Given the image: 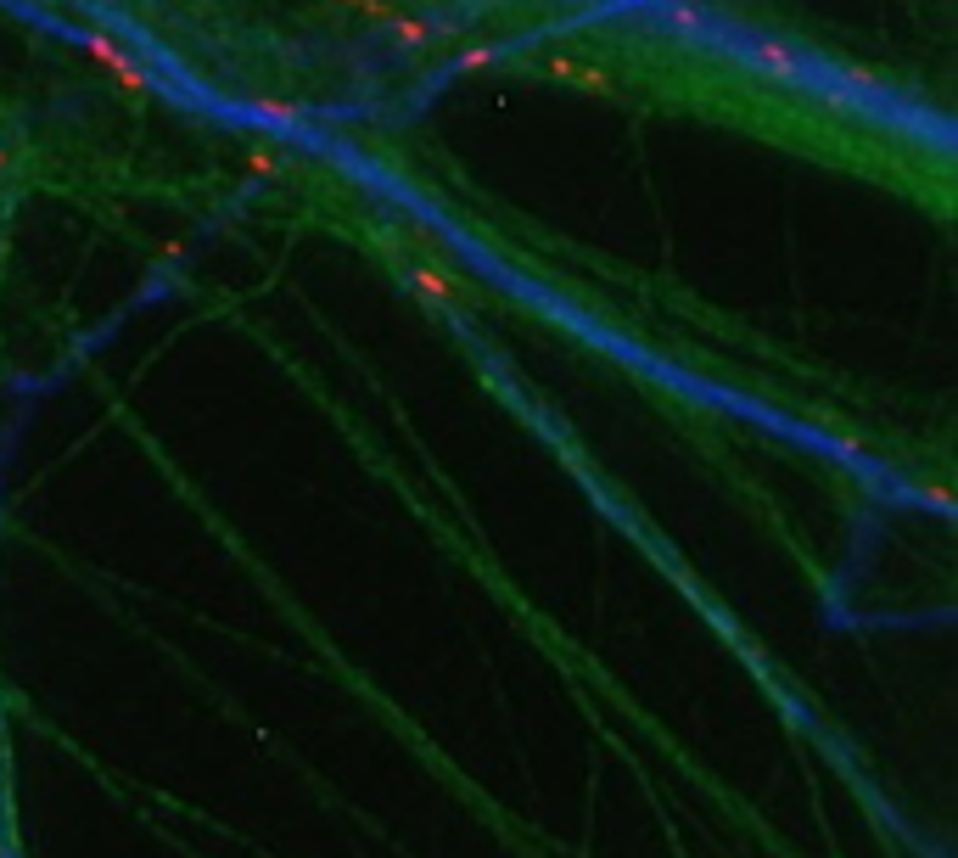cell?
I'll return each mask as SVG.
<instances>
[{
    "instance_id": "7a4b0ae2",
    "label": "cell",
    "mask_w": 958,
    "mask_h": 858,
    "mask_svg": "<svg viewBox=\"0 0 958 858\" xmlns=\"http://www.w3.org/2000/svg\"><path fill=\"white\" fill-rule=\"evenodd\" d=\"M656 23H667V29H678V34H690V40H701V45H718L723 40V17H712L706 6H662L656 12Z\"/></svg>"
},
{
    "instance_id": "3957f363",
    "label": "cell",
    "mask_w": 958,
    "mask_h": 858,
    "mask_svg": "<svg viewBox=\"0 0 958 858\" xmlns=\"http://www.w3.org/2000/svg\"><path fill=\"white\" fill-rule=\"evenodd\" d=\"M830 79H835V85H841L852 101H858V107H863V101H891V96H897V90H891L880 73H874V68H858V62H841V68H830Z\"/></svg>"
},
{
    "instance_id": "30bf717a",
    "label": "cell",
    "mask_w": 958,
    "mask_h": 858,
    "mask_svg": "<svg viewBox=\"0 0 958 858\" xmlns=\"http://www.w3.org/2000/svg\"><path fill=\"white\" fill-rule=\"evenodd\" d=\"M572 85L594 90V96H611V90H617V79H611L606 68H572Z\"/></svg>"
},
{
    "instance_id": "9c48e42d",
    "label": "cell",
    "mask_w": 958,
    "mask_h": 858,
    "mask_svg": "<svg viewBox=\"0 0 958 858\" xmlns=\"http://www.w3.org/2000/svg\"><path fill=\"white\" fill-rule=\"evenodd\" d=\"M113 79H118V90H124V96H152V90H157V79L141 68V62H135V68H124V73H113Z\"/></svg>"
},
{
    "instance_id": "7c38bea8",
    "label": "cell",
    "mask_w": 958,
    "mask_h": 858,
    "mask_svg": "<svg viewBox=\"0 0 958 858\" xmlns=\"http://www.w3.org/2000/svg\"><path fill=\"white\" fill-rule=\"evenodd\" d=\"M6 163H12V152H6V146H0V174H6Z\"/></svg>"
},
{
    "instance_id": "52a82bcc",
    "label": "cell",
    "mask_w": 958,
    "mask_h": 858,
    "mask_svg": "<svg viewBox=\"0 0 958 858\" xmlns=\"http://www.w3.org/2000/svg\"><path fill=\"white\" fill-rule=\"evenodd\" d=\"M499 57H505V45H499V40L460 45V51H454V73H482V68H494Z\"/></svg>"
},
{
    "instance_id": "277c9868",
    "label": "cell",
    "mask_w": 958,
    "mask_h": 858,
    "mask_svg": "<svg viewBox=\"0 0 958 858\" xmlns=\"http://www.w3.org/2000/svg\"><path fill=\"white\" fill-rule=\"evenodd\" d=\"M409 286H415V292H421V298L432 303V309H449V303L460 298V281H454V275L443 270V264H432V258H421V264L409 270Z\"/></svg>"
},
{
    "instance_id": "ba28073f",
    "label": "cell",
    "mask_w": 958,
    "mask_h": 858,
    "mask_svg": "<svg viewBox=\"0 0 958 858\" xmlns=\"http://www.w3.org/2000/svg\"><path fill=\"white\" fill-rule=\"evenodd\" d=\"M241 174H247V186H264V180H275V174H281V152L253 146V152H247V163H241Z\"/></svg>"
},
{
    "instance_id": "8fae6325",
    "label": "cell",
    "mask_w": 958,
    "mask_h": 858,
    "mask_svg": "<svg viewBox=\"0 0 958 858\" xmlns=\"http://www.w3.org/2000/svg\"><path fill=\"white\" fill-rule=\"evenodd\" d=\"M830 455H841V460H863V438H852V432H835V438H830Z\"/></svg>"
},
{
    "instance_id": "5b68a950",
    "label": "cell",
    "mask_w": 958,
    "mask_h": 858,
    "mask_svg": "<svg viewBox=\"0 0 958 858\" xmlns=\"http://www.w3.org/2000/svg\"><path fill=\"white\" fill-rule=\"evenodd\" d=\"M247 118H258V124H269V129H303L309 124V107H303V101H286V96H253L247 101Z\"/></svg>"
},
{
    "instance_id": "8992f818",
    "label": "cell",
    "mask_w": 958,
    "mask_h": 858,
    "mask_svg": "<svg viewBox=\"0 0 958 858\" xmlns=\"http://www.w3.org/2000/svg\"><path fill=\"white\" fill-rule=\"evenodd\" d=\"M79 45H85V57L90 62H101L107 73H124V68H135V57H129V45L118 40V34H107V29H85L79 34Z\"/></svg>"
},
{
    "instance_id": "6da1fadb",
    "label": "cell",
    "mask_w": 958,
    "mask_h": 858,
    "mask_svg": "<svg viewBox=\"0 0 958 858\" xmlns=\"http://www.w3.org/2000/svg\"><path fill=\"white\" fill-rule=\"evenodd\" d=\"M718 45H729L734 57L746 62L751 73H762V79H774V85H796V90H813V79H818V62L807 57L802 45H790V40H779V34H751V29H723V40Z\"/></svg>"
}]
</instances>
